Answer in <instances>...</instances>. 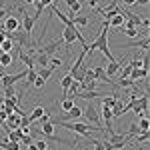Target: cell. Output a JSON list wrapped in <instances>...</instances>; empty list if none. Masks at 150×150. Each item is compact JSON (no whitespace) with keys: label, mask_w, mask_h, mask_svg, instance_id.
<instances>
[{"label":"cell","mask_w":150,"mask_h":150,"mask_svg":"<svg viewBox=\"0 0 150 150\" xmlns=\"http://www.w3.org/2000/svg\"><path fill=\"white\" fill-rule=\"evenodd\" d=\"M52 124H58V126L66 128V130H70V132H74V134H78V136H82V138H90L92 136L94 130H102V128L94 126V124H90V122H78V120H50Z\"/></svg>","instance_id":"cell-1"},{"label":"cell","mask_w":150,"mask_h":150,"mask_svg":"<svg viewBox=\"0 0 150 150\" xmlns=\"http://www.w3.org/2000/svg\"><path fill=\"white\" fill-rule=\"evenodd\" d=\"M82 116L90 122V124H94V126H98V128H102L100 126V114H98V110L94 108L92 104H88L86 106V110H82ZM102 132H104V128H102Z\"/></svg>","instance_id":"cell-2"},{"label":"cell","mask_w":150,"mask_h":150,"mask_svg":"<svg viewBox=\"0 0 150 150\" xmlns=\"http://www.w3.org/2000/svg\"><path fill=\"white\" fill-rule=\"evenodd\" d=\"M76 32H78V26H64L62 30V42L64 46H70L76 42Z\"/></svg>","instance_id":"cell-3"},{"label":"cell","mask_w":150,"mask_h":150,"mask_svg":"<svg viewBox=\"0 0 150 150\" xmlns=\"http://www.w3.org/2000/svg\"><path fill=\"white\" fill-rule=\"evenodd\" d=\"M80 118H82V108H78V106L74 104L68 112H64V114L60 116V118H56V120H80Z\"/></svg>","instance_id":"cell-4"},{"label":"cell","mask_w":150,"mask_h":150,"mask_svg":"<svg viewBox=\"0 0 150 150\" xmlns=\"http://www.w3.org/2000/svg\"><path fill=\"white\" fill-rule=\"evenodd\" d=\"M20 28V20L16 18V16H8V18H4V28L2 30H6V32H14V30H18Z\"/></svg>","instance_id":"cell-5"},{"label":"cell","mask_w":150,"mask_h":150,"mask_svg":"<svg viewBox=\"0 0 150 150\" xmlns=\"http://www.w3.org/2000/svg\"><path fill=\"white\" fill-rule=\"evenodd\" d=\"M94 76H96V80H102V82H106V84H110V86H116L114 82L110 80V78H108V76H106V72H104V66H100V64H98V66H94ZM116 88H118V86H116Z\"/></svg>","instance_id":"cell-6"},{"label":"cell","mask_w":150,"mask_h":150,"mask_svg":"<svg viewBox=\"0 0 150 150\" xmlns=\"http://www.w3.org/2000/svg\"><path fill=\"white\" fill-rule=\"evenodd\" d=\"M148 44H150V40H148V36H142V40H134V42H128V44H122V48H142V50H148Z\"/></svg>","instance_id":"cell-7"},{"label":"cell","mask_w":150,"mask_h":150,"mask_svg":"<svg viewBox=\"0 0 150 150\" xmlns=\"http://www.w3.org/2000/svg\"><path fill=\"white\" fill-rule=\"evenodd\" d=\"M128 78H132L134 82L144 80V78H148V68H142V66H138V68H132V72H130V76H128Z\"/></svg>","instance_id":"cell-8"},{"label":"cell","mask_w":150,"mask_h":150,"mask_svg":"<svg viewBox=\"0 0 150 150\" xmlns=\"http://www.w3.org/2000/svg\"><path fill=\"white\" fill-rule=\"evenodd\" d=\"M122 66H124L122 62H118V60H112V62H108V64L104 66V72H106V76L110 78V76H114V74H116V72H118L120 68H122Z\"/></svg>","instance_id":"cell-9"},{"label":"cell","mask_w":150,"mask_h":150,"mask_svg":"<svg viewBox=\"0 0 150 150\" xmlns=\"http://www.w3.org/2000/svg\"><path fill=\"white\" fill-rule=\"evenodd\" d=\"M22 30L24 32H26V34H32V28H34V18H32V16H28V14H26V12H22Z\"/></svg>","instance_id":"cell-10"},{"label":"cell","mask_w":150,"mask_h":150,"mask_svg":"<svg viewBox=\"0 0 150 150\" xmlns=\"http://www.w3.org/2000/svg\"><path fill=\"white\" fill-rule=\"evenodd\" d=\"M20 120H22V116L20 114H16V112H10V114H6V124L8 126H12V128H18L20 126Z\"/></svg>","instance_id":"cell-11"},{"label":"cell","mask_w":150,"mask_h":150,"mask_svg":"<svg viewBox=\"0 0 150 150\" xmlns=\"http://www.w3.org/2000/svg\"><path fill=\"white\" fill-rule=\"evenodd\" d=\"M78 98H84V100H92V98H98V96H104L102 92L98 90H82V92H76Z\"/></svg>","instance_id":"cell-12"},{"label":"cell","mask_w":150,"mask_h":150,"mask_svg":"<svg viewBox=\"0 0 150 150\" xmlns=\"http://www.w3.org/2000/svg\"><path fill=\"white\" fill-rule=\"evenodd\" d=\"M36 76H38V72H36V68H26V80H24V86L28 88V86H32L34 84V80H36Z\"/></svg>","instance_id":"cell-13"},{"label":"cell","mask_w":150,"mask_h":150,"mask_svg":"<svg viewBox=\"0 0 150 150\" xmlns=\"http://www.w3.org/2000/svg\"><path fill=\"white\" fill-rule=\"evenodd\" d=\"M70 20L74 26H86V24L90 22V18L88 16H80V14H74V16H70Z\"/></svg>","instance_id":"cell-14"},{"label":"cell","mask_w":150,"mask_h":150,"mask_svg":"<svg viewBox=\"0 0 150 150\" xmlns=\"http://www.w3.org/2000/svg\"><path fill=\"white\" fill-rule=\"evenodd\" d=\"M44 112H46V110H44L42 106H36V108H34V110H32V112H30L28 116H26V118H28V122L32 124V122H34V120H38V118L44 114Z\"/></svg>","instance_id":"cell-15"},{"label":"cell","mask_w":150,"mask_h":150,"mask_svg":"<svg viewBox=\"0 0 150 150\" xmlns=\"http://www.w3.org/2000/svg\"><path fill=\"white\" fill-rule=\"evenodd\" d=\"M72 80H74V78H72L70 74H66V76H62V78H60V88H62V92H64V98H66V92H68Z\"/></svg>","instance_id":"cell-16"},{"label":"cell","mask_w":150,"mask_h":150,"mask_svg":"<svg viewBox=\"0 0 150 150\" xmlns=\"http://www.w3.org/2000/svg\"><path fill=\"white\" fill-rule=\"evenodd\" d=\"M148 138H150L148 130H142V132H140V136H136V138L132 140V146H138V144H144V142H148Z\"/></svg>","instance_id":"cell-17"},{"label":"cell","mask_w":150,"mask_h":150,"mask_svg":"<svg viewBox=\"0 0 150 150\" xmlns=\"http://www.w3.org/2000/svg\"><path fill=\"white\" fill-rule=\"evenodd\" d=\"M36 72H38V76H40L42 80H48V78L52 76V72H54V68H52V66L48 64L46 68H40V70H36Z\"/></svg>","instance_id":"cell-18"},{"label":"cell","mask_w":150,"mask_h":150,"mask_svg":"<svg viewBox=\"0 0 150 150\" xmlns=\"http://www.w3.org/2000/svg\"><path fill=\"white\" fill-rule=\"evenodd\" d=\"M108 24L114 26V28H120V26L124 24V16H122V14H116V16H112V18L108 20Z\"/></svg>","instance_id":"cell-19"},{"label":"cell","mask_w":150,"mask_h":150,"mask_svg":"<svg viewBox=\"0 0 150 150\" xmlns=\"http://www.w3.org/2000/svg\"><path fill=\"white\" fill-rule=\"evenodd\" d=\"M6 134H8V140H12V142H20V138H22L20 128H14V130H10V132H6Z\"/></svg>","instance_id":"cell-20"},{"label":"cell","mask_w":150,"mask_h":150,"mask_svg":"<svg viewBox=\"0 0 150 150\" xmlns=\"http://www.w3.org/2000/svg\"><path fill=\"white\" fill-rule=\"evenodd\" d=\"M66 4H68V8H70V12H72V14H78V12H80V8H82V4L78 2V0H66Z\"/></svg>","instance_id":"cell-21"},{"label":"cell","mask_w":150,"mask_h":150,"mask_svg":"<svg viewBox=\"0 0 150 150\" xmlns=\"http://www.w3.org/2000/svg\"><path fill=\"white\" fill-rule=\"evenodd\" d=\"M0 66H12V54L10 52H2L0 54Z\"/></svg>","instance_id":"cell-22"},{"label":"cell","mask_w":150,"mask_h":150,"mask_svg":"<svg viewBox=\"0 0 150 150\" xmlns=\"http://www.w3.org/2000/svg\"><path fill=\"white\" fill-rule=\"evenodd\" d=\"M0 146L4 150H18L20 148V142H12V140H4V142H0Z\"/></svg>","instance_id":"cell-23"},{"label":"cell","mask_w":150,"mask_h":150,"mask_svg":"<svg viewBox=\"0 0 150 150\" xmlns=\"http://www.w3.org/2000/svg\"><path fill=\"white\" fill-rule=\"evenodd\" d=\"M20 94H16V90H14V86H8V88H4V96L2 98H18Z\"/></svg>","instance_id":"cell-24"},{"label":"cell","mask_w":150,"mask_h":150,"mask_svg":"<svg viewBox=\"0 0 150 150\" xmlns=\"http://www.w3.org/2000/svg\"><path fill=\"white\" fill-rule=\"evenodd\" d=\"M72 106H74V100H72V98H64V100L60 102V108H62L64 112H68Z\"/></svg>","instance_id":"cell-25"},{"label":"cell","mask_w":150,"mask_h":150,"mask_svg":"<svg viewBox=\"0 0 150 150\" xmlns=\"http://www.w3.org/2000/svg\"><path fill=\"white\" fill-rule=\"evenodd\" d=\"M120 72V78H128L130 76V72H132V64H126V66H122V68L118 70Z\"/></svg>","instance_id":"cell-26"},{"label":"cell","mask_w":150,"mask_h":150,"mask_svg":"<svg viewBox=\"0 0 150 150\" xmlns=\"http://www.w3.org/2000/svg\"><path fill=\"white\" fill-rule=\"evenodd\" d=\"M138 128H140V132H142V130H148V128H150V122H148V118H146V116L138 118Z\"/></svg>","instance_id":"cell-27"},{"label":"cell","mask_w":150,"mask_h":150,"mask_svg":"<svg viewBox=\"0 0 150 150\" xmlns=\"http://www.w3.org/2000/svg\"><path fill=\"white\" fill-rule=\"evenodd\" d=\"M140 132V128H138V122H132L130 126H128V132H126V136H134V134H138Z\"/></svg>","instance_id":"cell-28"},{"label":"cell","mask_w":150,"mask_h":150,"mask_svg":"<svg viewBox=\"0 0 150 150\" xmlns=\"http://www.w3.org/2000/svg\"><path fill=\"white\" fill-rule=\"evenodd\" d=\"M0 48H2V52H10L12 48H14V44H12L10 38H6V40H4V42L0 44Z\"/></svg>","instance_id":"cell-29"},{"label":"cell","mask_w":150,"mask_h":150,"mask_svg":"<svg viewBox=\"0 0 150 150\" xmlns=\"http://www.w3.org/2000/svg\"><path fill=\"white\" fill-rule=\"evenodd\" d=\"M102 104H104V106H108V108H112V106L116 104V98H114V94H110V96H106V98L102 100Z\"/></svg>","instance_id":"cell-30"},{"label":"cell","mask_w":150,"mask_h":150,"mask_svg":"<svg viewBox=\"0 0 150 150\" xmlns=\"http://www.w3.org/2000/svg\"><path fill=\"white\" fill-rule=\"evenodd\" d=\"M34 142V138L30 136V134H22V138H20V144H24V146H30Z\"/></svg>","instance_id":"cell-31"},{"label":"cell","mask_w":150,"mask_h":150,"mask_svg":"<svg viewBox=\"0 0 150 150\" xmlns=\"http://www.w3.org/2000/svg\"><path fill=\"white\" fill-rule=\"evenodd\" d=\"M32 144L36 146V150H46V142L44 140H34Z\"/></svg>","instance_id":"cell-32"},{"label":"cell","mask_w":150,"mask_h":150,"mask_svg":"<svg viewBox=\"0 0 150 150\" xmlns=\"http://www.w3.org/2000/svg\"><path fill=\"white\" fill-rule=\"evenodd\" d=\"M44 82H46V80H42L40 76H36V80H34V86H36V88H44Z\"/></svg>","instance_id":"cell-33"},{"label":"cell","mask_w":150,"mask_h":150,"mask_svg":"<svg viewBox=\"0 0 150 150\" xmlns=\"http://www.w3.org/2000/svg\"><path fill=\"white\" fill-rule=\"evenodd\" d=\"M136 0H122V6H134Z\"/></svg>","instance_id":"cell-34"},{"label":"cell","mask_w":150,"mask_h":150,"mask_svg":"<svg viewBox=\"0 0 150 150\" xmlns=\"http://www.w3.org/2000/svg\"><path fill=\"white\" fill-rule=\"evenodd\" d=\"M6 16H8V12H6V8H0V20H2V18H6Z\"/></svg>","instance_id":"cell-35"},{"label":"cell","mask_w":150,"mask_h":150,"mask_svg":"<svg viewBox=\"0 0 150 150\" xmlns=\"http://www.w3.org/2000/svg\"><path fill=\"white\" fill-rule=\"evenodd\" d=\"M146 6V4H148V0H136V4H134V6Z\"/></svg>","instance_id":"cell-36"},{"label":"cell","mask_w":150,"mask_h":150,"mask_svg":"<svg viewBox=\"0 0 150 150\" xmlns=\"http://www.w3.org/2000/svg\"><path fill=\"white\" fill-rule=\"evenodd\" d=\"M24 150H36V146H34V144H30V146H24Z\"/></svg>","instance_id":"cell-37"},{"label":"cell","mask_w":150,"mask_h":150,"mask_svg":"<svg viewBox=\"0 0 150 150\" xmlns=\"http://www.w3.org/2000/svg\"><path fill=\"white\" fill-rule=\"evenodd\" d=\"M38 0H26V4H36Z\"/></svg>","instance_id":"cell-38"},{"label":"cell","mask_w":150,"mask_h":150,"mask_svg":"<svg viewBox=\"0 0 150 150\" xmlns=\"http://www.w3.org/2000/svg\"><path fill=\"white\" fill-rule=\"evenodd\" d=\"M0 54H2V48H0Z\"/></svg>","instance_id":"cell-39"},{"label":"cell","mask_w":150,"mask_h":150,"mask_svg":"<svg viewBox=\"0 0 150 150\" xmlns=\"http://www.w3.org/2000/svg\"><path fill=\"white\" fill-rule=\"evenodd\" d=\"M0 150H4V148H2V146H0Z\"/></svg>","instance_id":"cell-40"}]
</instances>
